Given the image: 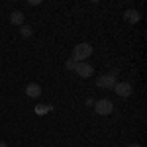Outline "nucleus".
<instances>
[{"label":"nucleus","mask_w":147,"mask_h":147,"mask_svg":"<svg viewBox=\"0 0 147 147\" xmlns=\"http://www.w3.org/2000/svg\"><path fill=\"white\" fill-rule=\"evenodd\" d=\"M92 53V45L90 43H79V45L73 47V61H77V63H80V61H84V59H88Z\"/></svg>","instance_id":"1"},{"label":"nucleus","mask_w":147,"mask_h":147,"mask_svg":"<svg viewBox=\"0 0 147 147\" xmlns=\"http://www.w3.org/2000/svg\"><path fill=\"white\" fill-rule=\"evenodd\" d=\"M94 112L98 114V116H110L114 112V104L112 100H108V98H102V100L94 102Z\"/></svg>","instance_id":"2"},{"label":"nucleus","mask_w":147,"mask_h":147,"mask_svg":"<svg viewBox=\"0 0 147 147\" xmlns=\"http://www.w3.org/2000/svg\"><path fill=\"white\" fill-rule=\"evenodd\" d=\"M75 73H77L79 77H82V79H88V77H92L94 69H92L90 63H77V65H75Z\"/></svg>","instance_id":"3"},{"label":"nucleus","mask_w":147,"mask_h":147,"mask_svg":"<svg viewBox=\"0 0 147 147\" xmlns=\"http://www.w3.org/2000/svg\"><path fill=\"white\" fill-rule=\"evenodd\" d=\"M96 84L100 86V88H114V84H116V75L110 73V75H102L100 79L96 80Z\"/></svg>","instance_id":"4"},{"label":"nucleus","mask_w":147,"mask_h":147,"mask_svg":"<svg viewBox=\"0 0 147 147\" xmlns=\"http://www.w3.org/2000/svg\"><path fill=\"white\" fill-rule=\"evenodd\" d=\"M114 90H116L118 96L127 98V96L131 94V84H129V82H116V84H114Z\"/></svg>","instance_id":"5"},{"label":"nucleus","mask_w":147,"mask_h":147,"mask_svg":"<svg viewBox=\"0 0 147 147\" xmlns=\"http://www.w3.org/2000/svg\"><path fill=\"white\" fill-rule=\"evenodd\" d=\"M26 94L30 98H37V96H41V86L37 82H30V84H26Z\"/></svg>","instance_id":"6"},{"label":"nucleus","mask_w":147,"mask_h":147,"mask_svg":"<svg viewBox=\"0 0 147 147\" xmlns=\"http://www.w3.org/2000/svg\"><path fill=\"white\" fill-rule=\"evenodd\" d=\"M139 18H141V16H139V12H137V10H125L124 12V20L127 24H137V22H139Z\"/></svg>","instance_id":"7"},{"label":"nucleus","mask_w":147,"mask_h":147,"mask_svg":"<svg viewBox=\"0 0 147 147\" xmlns=\"http://www.w3.org/2000/svg\"><path fill=\"white\" fill-rule=\"evenodd\" d=\"M10 24L12 26H24V14L20 10H14L10 14Z\"/></svg>","instance_id":"8"},{"label":"nucleus","mask_w":147,"mask_h":147,"mask_svg":"<svg viewBox=\"0 0 147 147\" xmlns=\"http://www.w3.org/2000/svg\"><path fill=\"white\" fill-rule=\"evenodd\" d=\"M20 34H22V37H30L34 32H32V28H30V26H26V24H24V26H20Z\"/></svg>","instance_id":"9"},{"label":"nucleus","mask_w":147,"mask_h":147,"mask_svg":"<svg viewBox=\"0 0 147 147\" xmlns=\"http://www.w3.org/2000/svg\"><path fill=\"white\" fill-rule=\"evenodd\" d=\"M75 65H77V61H73V59H69L67 63H65V67H67L69 71H75Z\"/></svg>","instance_id":"10"},{"label":"nucleus","mask_w":147,"mask_h":147,"mask_svg":"<svg viewBox=\"0 0 147 147\" xmlns=\"http://www.w3.org/2000/svg\"><path fill=\"white\" fill-rule=\"evenodd\" d=\"M35 112H37V114H45L47 108H45V106H35Z\"/></svg>","instance_id":"11"},{"label":"nucleus","mask_w":147,"mask_h":147,"mask_svg":"<svg viewBox=\"0 0 147 147\" xmlns=\"http://www.w3.org/2000/svg\"><path fill=\"white\" fill-rule=\"evenodd\" d=\"M86 106H94V100L92 98H86Z\"/></svg>","instance_id":"12"},{"label":"nucleus","mask_w":147,"mask_h":147,"mask_svg":"<svg viewBox=\"0 0 147 147\" xmlns=\"http://www.w3.org/2000/svg\"><path fill=\"white\" fill-rule=\"evenodd\" d=\"M0 147H8V145H6V141H0Z\"/></svg>","instance_id":"13"},{"label":"nucleus","mask_w":147,"mask_h":147,"mask_svg":"<svg viewBox=\"0 0 147 147\" xmlns=\"http://www.w3.org/2000/svg\"><path fill=\"white\" fill-rule=\"evenodd\" d=\"M127 147H141V145H137V143H131V145H127Z\"/></svg>","instance_id":"14"}]
</instances>
